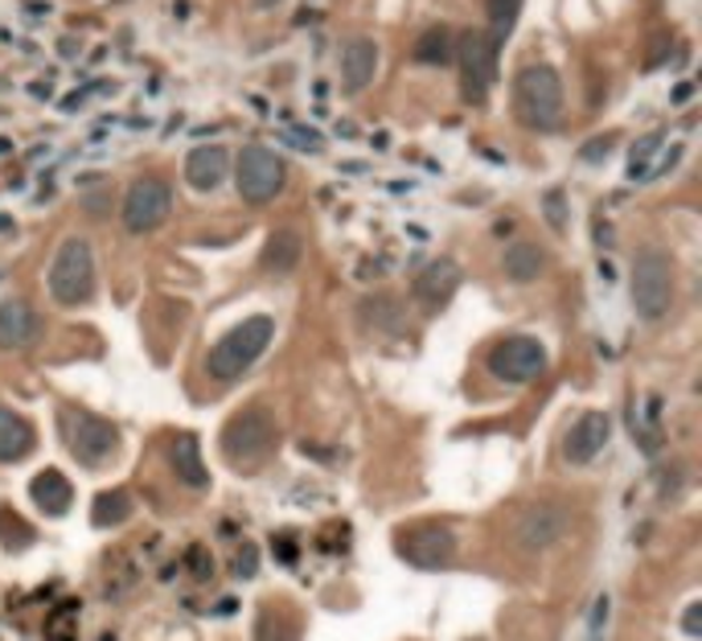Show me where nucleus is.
Masks as SVG:
<instances>
[{"mask_svg":"<svg viewBox=\"0 0 702 641\" xmlns=\"http://www.w3.org/2000/svg\"><path fill=\"white\" fill-rule=\"evenodd\" d=\"M230 173V152L222 144H202V149H193L185 157V181H190L193 190H218Z\"/></svg>","mask_w":702,"mask_h":641,"instance_id":"17","label":"nucleus"},{"mask_svg":"<svg viewBox=\"0 0 702 641\" xmlns=\"http://www.w3.org/2000/svg\"><path fill=\"white\" fill-rule=\"evenodd\" d=\"M292 144H300V149H321V137L312 132V128H292Z\"/></svg>","mask_w":702,"mask_h":641,"instance_id":"35","label":"nucleus"},{"mask_svg":"<svg viewBox=\"0 0 702 641\" xmlns=\"http://www.w3.org/2000/svg\"><path fill=\"white\" fill-rule=\"evenodd\" d=\"M173 210V190L164 178H136L123 193L120 219L128 234H149L157 231Z\"/></svg>","mask_w":702,"mask_h":641,"instance_id":"7","label":"nucleus"},{"mask_svg":"<svg viewBox=\"0 0 702 641\" xmlns=\"http://www.w3.org/2000/svg\"><path fill=\"white\" fill-rule=\"evenodd\" d=\"M280 4H284V0H251L255 13H271V9H280Z\"/></svg>","mask_w":702,"mask_h":641,"instance_id":"38","label":"nucleus"},{"mask_svg":"<svg viewBox=\"0 0 702 641\" xmlns=\"http://www.w3.org/2000/svg\"><path fill=\"white\" fill-rule=\"evenodd\" d=\"M662 149V137H645L641 144L633 149V161H629V178H649V161H653V152Z\"/></svg>","mask_w":702,"mask_h":641,"instance_id":"30","label":"nucleus"},{"mask_svg":"<svg viewBox=\"0 0 702 641\" xmlns=\"http://www.w3.org/2000/svg\"><path fill=\"white\" fill-rule=\"evenodd\" d=\"M362 321L370 329H399L403 325V304L391 301V297H365Z\"/></svg>","mask_w":702,"mask_h":641,"instance_id":"25","label":"nucleus"},{"mask_svg":"<svg viewBox=\"0 0 702 641\" xmlns=\"http://www.w3.org/2000/svg\"><path fill=\"white\" fill-rule=\"evenodd\" d=\"M674 304V268H670V256L649 247L633 260V309L645 321H662Z\"/></svg>","mask_w":702,"mask_h":641,"instance_id":"4","label":"nucleus"},{"mask_svg":"<svg viewBox=\"0 0 702 641\" xmlns=\"http://www.w3.org/2000/svg\"><path fill=\"white\" fill-rule=\"evenodd\" d=\"M41 333V317L33 313L29 301H4L0 304V350H26Z\"/></svg>","mask_w":702,"mask_h":641,"instance_id":"15","label":"nucleus"},{"mask_svg":"<svg viewBox=\"0 0 702 641\" xmlns=\"http://www.w3.org/2000/svg\"><path fill=\"white\" fill-rule=\"evenodd\" d=\"M608 592L604 597H595V604H592V621H588V641H600L604 638V625H608Z\"/></svg>","mask_w":702,"mask_h":641,"instance_id":"31","label":"nucleus"},{"mask_svg":"<svg viewBox=\"0 0 702 641\" xmlns=\"http://www.w3.org/2000/svg\"><path fill=\"white\" fill-rule=\"evenodd\" d=\"M128 514H132V498L123 490L99 493L96 502H91V522L96 527H120V522H128Z\"/></svg>","mask_w":702,"mask_h":641,"instance_id":"24","label":"nucleus"},{"mask_svg":"<svg viewBox=\"0 0 702 641\" xmlns=\"http://www.w3.org/2000/svg\"><path fill=\"white\" fill-rule=\"evenodd\" d=\"M271 551H275V555H280V563H288V568L300 560L297 539H288V534H275V539H271Z\"/></svg>","mask_w":702,"mask_h":641,"instance_id":"33","label":"nucleus"},{"mask_svg":"<svg viewBox=\"0 0 702 641\" xmlns=\"http://www.w3.org/2000/svg\"><path fill=\"white\" fill-rule=\"evenodd\" d=\"M485 367L501 382H530L546 370V350H542V341L518 333V338H505L489 350Z\"/></svg>","mask_w":702,"mask_h":641,"instance_id":"9","label":"nucleus"},{"mask_svg":"<svg viewBox=\"0 0 702 641\" xmlns=\"http://www.w3.org/2000/svg\"><path fill=\"white\" fill-rule=\"evenodd\" d=\"M457 288H460V263L435 260L415 276V288H411V292H415V301L423 304V309H444Z\"/></svg>","mask_w":702,"mask_h":641,"instance_id":"14","label":"nucleus"},{"mask_svg":"<svg viewBox=\"0 0 702 641\" xmlns=\"http://www.w3.org/2000/svg\"><path fill=\"white\" fill-rule=\"evenodd\" d=\"M513 108L518 120L534 132H551L563 120V82L554 67H526L513 79Z\"/></svg>","mask_w":702,"mask_h":641,"instance_id":"2","label":"nucleus"},{"mask_svg":"<svg viewBox=\"0 0 702 641\" xmlns=\"http://www.w3.org/2000/svg\"><path fill=\"white\" fill-rule=\"evenodd\" d=\"M399 555H403L411 568H444L452 555H457V534L440 527V522H419L411 531L399 534Z\"/></svg>","mask_w":702,"mask_h":641,"instance_id":"10","label":"nucleus"},{"mask_svg":"<svg viewBox=\"0 0 702 641\" xmlns=\"http://www.w3.org/2000/svg\"><path fill=\"white\" fill-rule=\"evenodd\" d=\"M304 260V239L300 231L292 227H280V231L268 234V243H263V272L271 276H292Z\"/></svg>","mask_w":702,"mask_h":641,"instance_id":"19","label":"nucleus"},{"mask_svg":"<svg viewBox=\"0 0 702 641\" xmlns=\"http://www.w3.org/2000/svg\"><path fill=\"white\" fill-rule=\"evenodd\" d=\"M234 181H239L243 202L263 206V202H271L275 193L284 190L288 164H284V157H280V152L263 149V144H247V149L239 152V161H234Z\"/></svg>","mask_w":702,"mask_h":641,"instance_id":"6","label":"nucleus"},{"mask_svg":"<svg viewBox=\"0 0 702 641\" xmlns=\"http://www.w3.org/2000/svg\"><path fill=\"white\" fill-rule=\"evenodd\" d=\"M91 292H96V251L87 239L70 234L50 263V297L62 309H74V304L91 301Z\"/></svg>","mask_w":702,"mask_h":641,"instance_id":"3","label":"nucleus"},{"mask_svg":"<svg viewBox=\"0 0 702 641\" xmlns=\"http://www.w3.org/2000/svg\"><path fill=\"white\" fill-rule=\"evenodd\" d=\"M190 568L198 575H210V568H214V563H205V551H202V547H193V551H190Z\"/></svg>","mask_w":702,"mask_h":641,"instance_id":"37","label":"nucleus"},{"mask_svg":"<svg viewBox=\"0 0 702 641\" xmlns=\"http://www.w3.org/2000/svg\"><path fill=\"white\" fill-rule=\"evenodd\" d=\"M682 629H686L690 638H699L702 633V604H690L686 617H682Z\"/></svg>","mask_w":702,"mask_h":641,"instance_id":"36","label":"nucleus"},{"mask_svg":"<svg viewBox=\"0 0 702 641\" xmlns=\"http://www.w3.org/2000/svg\"><path fill=\"white\" fill-rule=\"evenodd\" d=\"M374 74H379V46L370 38H353L341 50V87L350 96H358V91H365L374 82Z\"/></svg>","mask_w":702,"mask_h":641,"instance_id":"16","label":"nucleus"},{"mask_svg":"<svg viewBox=\"0 0 702 641\" xmlns=\"http://www.w3.org/2000/svg\"><path fill=\"white\" fill-rule=\"evenodd\" d=\"M498 41L485 29H464L457 38V62H460V91L469 103H485L489 87L498 79Z\"/></svg>","mask_w":702,"mask_h":641,"instance_id":"5","label":"nucleus"},{"mask_svg":"<svg viewBox=\"0 0 702 641\" xmlns=\"http://www.w3.org/2000/svg\"><path fill=\"white\" fill-rule=\"evenodd\" d=\"M29 493H33V502H38V510L46 514V519H62V514L70 510V502H74V490H70V481L62 478L58 469L38 473L33 485H29Z\"/></svg>","mask_w":702,"mask_h":641,"instance_id":"20","label":"nucleus"},{"mask_svg":"<svg viewBox=\"0 0 702 641\" xmlns=\"http://www.w3.org/2000/svg\"><path fill=\"white\" fill-rule=\"evenodd\" d=\"M485 9H489V38L505 41L513 33V26H518V13H522V0H485Z\"/></svg>","mask_w":702,"mask_h":641,"instance_id":"26","label":"nucleus"},{"mask_svg":"<svg viewBox=\"0 0 702 641\" xmlns=\"http://www.w3.org/2000/svg\"><path fill=\"white\" fill-rule=\"evenodd\" d=\"M595 243H600V247L612 243V231H608V222H595Z\"/></svg>","mask_w":702,"mask_h":641,"instance_id":"39","label":"nucleus"},{"mask_svg":"<svg viewBox=\"0 0 702 641\" xmlns=\"http://www.w3.org/2000/svg\"><path fill=\"white\" fill-rule=\"evenodd\" d=\"M103 206H108V198H87V210H91V214H103Z\"/></svg>","mask_w":702,"mask_h":641,"instance_id":"40","label":"nucleus"},{"mask_svg":"<svg viewBox=\"0 0 702 641\" xmlns=\"http://www.w3.org/2000/svg\"><path fill=\"white\" fill-rule=\"evenodd\" d=\"M70 444L79 452L87 464H99L103 457L116 452L120 444V432H116V423L99 420V415H87V411H74L70 415Z\"/></svg>","mask_w":702,"mask_h":641,"instance_id":"12","label":"nucleus"},{"mask_svg":"<svg viewBox=\"0 0 702 641\" xmlns=\"http://www.w3.org/2000/svg\"><path fill=\"white\" fill-rule=\"evenodd\" d=\"M571 527V514L568 505L559 502H539L530 505L526 514L518 519V547L522 551H546L551 543H559Z\"/></svg>","mask_w":702,"mask_h":641,"instance_id":"11","label":"nucleus"},{"mask_svg":"<svg viewBox=\"0 0 702 641\" xmlns=\"http://www.w3.org/2000/svg\"><path fill=\"white\" fill-rule=\"evenodd\" d=\"M505 276L518 280V284H530V280H539L542 268H546V256H542L539 243H510L505 247V260H501Z\"/></svg>","mask_w":702,"mask_h":641,"instance_id":"22","label":"nucleus"},{"mask_svg":"<svg viewBox=\"0 0 702 641\" xmlns=\"http://www.w3.org/2000/svg\"><path fill=\"white\" fill-rule=\"evenodd\" d=\"M275 338V321L271 317H247L239 325L222 333V338L210 345V354H205V370H210V379L218 382H234L243 379L247 370L255 367V358L263 354Z\"/></svg>","mask_w":702,"mask_h":641,"instance_id":"1","label":"nucleus"},{"mask_svg":"<svg viewBox=\"0 0 702 641\" xmlns=\"http://www.w3.org/2000/svg\"><path fill=\"white\" fill-rule=\"evenodd\" d=\"M275 415L263 408H251V411H239L234 420L227 423V432H222V452H227L230 461H259V457H268L275 449Z\"/></svg>","mask_w":702,"mask_h":641,"instance_id":"8","label":"nucleus"},{"mask_svg":"<svg viewBox=\"0 0 702 641\" xmlns=\"http://www.w3.org/2000/svg\"><path fill=\"white\" fill-rule=\"evenodd\" d=\"M608 152H612V137H595L592 144H583L580 157H583V161H604Z\"/></svg>","mask_w":702,"mask_h":641,"instance_id":"34","label":"nucleus"},{"mask_svg":"<svg viewBox=\"0 0 702 641\" xmlns=\"http://www.w3.org/2000/svg\"><path fill=\"white\" fill-rule=\"evenodd\" d=\"M0 543L21 551V547L33 543V531L26 527V519H17V514H9V510H0Z\"/></svg>","mask_w":702,"mask_h":641,"instance_id":"28","label":"nucleus"},{"mask_svg":"<svg viewBox=\"0 0 702 641\" xmlns=\"http://www.w3.org/2000/svg\"><path fill=\"white\" fill-rule=\"evenodd\" d=\"M169 464H173L177 481H185L190 490H205L210 485V469L202 461V444L193 432H181V437L169 444Z\"/></svg>","mask_w":702,"mask_h":641,"instance_id":"18","label":"nucleus"},{"mask_svg":"<svg viewBox=\"0 0 702 641\" xmlns=\"http://www.w3.org/2000/svg\"><path fill=\"white\" fill-rule=\"evenodd\" d=\"M608 440H612V420H608L604 411H588V415H580V423H571L563 452H568L571 464H588L604 452Z\"/></svg>","mask_w":702,"mask_h":641,"instance_id":"13","label":"nucleus"},{"mask_svg":"<svg viewBox=\"0 0 702 641\" xmlns=\"http://www.w3.org/2000/svg\"><path fill=\"white\" fill-rule=\"evenodd\" d=\"M255 572H259V551L251 543H243L239 555H234V575H247V580H251Z\"/></svg>","mask_w":702,"mask_h":641,"instance_id":"32","label":"nucleus"},{"mask_svg":"<svg viewBox=\"0 0 702 641\" xmlns=\"http://www.w3.org/2000/svg\"><path fill=\"white\" fill-rule=\"evenodd\" d=\"M542 214H546V222H551V231H568V198H563V190H551L546 198H542Z\"/></svg>","mask_w":702,"mask_h":641,"instance_id":"29","label":"nucleus"},{"mask_svg":"<svg viewBox=\"0 0 702 641\" xmlns=\"http://www.w3.org/2000/svg\"><path fill=\"white\" fill-rule=\"evenodd\" d=\"M33 449V428L17 411L0 408V461H21Z\"/></svg>","mask_w":702,"mask_h":641,"instance_id":"21","label":"nucleus"},{"mask_svg":"<svg viewBox=\"0 0 702 641\" xmlns=\"http://www.w3.org/2000/svg\"><path fill=\"white\" fill-rule=\"evenodd\" d=\"M457 58V41H452V29L444 26H432L423 38L415 41V62L423 67H448Z\"/></svg>","mask_w":702,"mask_h":641,"instance_id":"23","label":"nucleus"},{"mask_svg":"<svg viewBox=\"0 0 702 641\" xmlns=\"http://www.w3.org/2000/svg\"><path fill=\"white\" fill-rule=\"evenodd\" d=\"M297 638H300L297 621H288V617H271V609L259 613L255 641H297Z\"/></svg>","mask_w":702,"mask_h":641,"instance_id":"27","label":"nucleus"}]
</instances>
